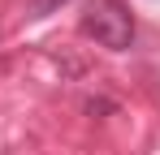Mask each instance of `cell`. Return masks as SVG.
<instances>
[{
    "label": "cell",
    "instance_id": "cell-1",
    "mask_svg": "<svg viewBox=\"0 0 160 155\" xmlns=\"http://www.w3.org/2000/svg\"><path fill=\"white\" fill-rule=\"evenodd\" d=\"M82 35L108 52H126L134 43V17L121 0H91L82 13Z\"/></svg>",
    "mask_w": 160,
    "mask_h": 155
},
{
    "label": "cell",
    "instance_id": "cell-2",
    "mask_svg": "<svg viewBox=\"0 0 160 155\" xmlns=\"http://www.w3.org/2000/svg\"><path fill=\"white\" fill-rule=\"evenodd\" d=\"M61 4H69V0H35V4H30V17H48V13H56Z\"/></svg>",
    "mask_w": 160,
    "mask_h": 155
}]
</instances>
